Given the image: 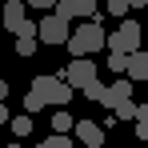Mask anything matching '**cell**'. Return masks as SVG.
<instances>
[{"instance_id":"obj_3","label":"cell","mask_w":148,"mask_h":148,"mask_svg":"<svg viewBox=\"0 0 148 148\" xmlns=\"http://www.w3.org/2000/svg\"><path fill=\"white\" fill-rule=\"evenodd\" d=\"M0 24L8 28L12 36H32L36 32V20H28V4L24 0H8L4 12H0Z\"/></svg>"},{"instance_id":"obj_25","label":"cell","mask_w":148,"mask_h":148,"mask_svg":"<svg viewBox=\"0 0 148 148\" xmlns=\"http://www.w3.org/2000/svg\"><path fill=\"white\" fill-rule=\"evenodd\" d=\"M0 124H8V108L4 104H0Z\"/></svg>"},{"instance_id":"obj_26","label":"cell","mask_w":148,"mask_h":148,"mask_svg":"<svg viewBox=\"0 0 148 148\" xmlns=\"http://www.w3.org/2000/svg\"><path fill=\"white\" fill-rule=\"evenodd\" d=\"M8 148H20V144H8Z\"/></svg>"},{"instance_id":"obj_9","label":"cell","mask_w":148,"mask_h":148,"mask_svg":"<svg viewBox=\"0 0 148 148\" xmlns=\"http://www.w3.org/2000/svg\"><path fill=\"white\" fill-rule=\"evenodd\" d=\"M124 76L128 80H148V52H128V64H124Z\"/></svg>"},{"instance_id":"obj_8","label":"cell","mask_w":148,"mask_h":148,"mask_svg":"<svg viewBox=\"0 0 148 148\" xmlns=\"http://www.w3.org/2000/svg\"><path fill=\"white\" fill-rule=\"evenodd\" d=\"M72 132H76V140H80V144H88V148H100V144H104V128L92 124V120H76Z\"/></svg>"},{"instance_id":"obj_10","label":"cell","mask_w":148,"mask_h":148,"mask_svg":"<svg viewBox=\"0 0 148 148\" xmlns=\"http://www.w3.org/2000/svg\"><path fill=\"white\" fill-rule=\"evenodd\" d=\"M72 124H76L72 112H64V108H56V112H52V132H56V136H68V132H72Z\"/></svg>"},{"instance_id":"obj_21","label":"cell","mask_w":148,"mask_h":148,"mask_svg":"<svg viewBox=\"0 0 148 148\" xmlns=\"http://www.w3.org/2000/svg\"><path fill=\"white\" fill-rule=\"evenodd\" d=\"M28 8H52V4H56V0H24Z\"/></svg>"},{"instance_id":"obj_4","label":"cell","mask_w":148,"mask_h":148,"mask_svg":"<svg viewBox=\"0 0 148 148\" xmlns=\"http://www.w3.org/2000/svg\"><path fill=\"white\" fill-rule=\"evenodd\" d=\"M140 36H144V32H140V24H136V20H124L116 32H104V48L124 52V56H128V52L140 48Z\"/></svg>"},{"instance_id":"obj_24","label":"cell","mask_w":148,"mask_h":148,"mask_svg":"<svg viewBox=\"0 0 148 148\" xmlns=\"http://www.w3.org/2000/svg\"><path fill=\"white\" fill-rule=\"evenodd\" d=\"M144 4H148V0H128V8H144Z\"/></svg>"},{"instance_id":"obj_13","label":"cell","mask_w":148,"mask_h":148,"mask_svg":"<svg viewBox=\"0 0 148 148\" xmlns=\"http://www.w3.org/2000/svg\"><path fill=\"white\" fill-rule=\"evenodd\" d=\"M112 116H116V120H132V116H136V104H132V96L120 100V104L112 108Z\"/></svg>"},{"instance_id":"obj_11","label":"cell","mask_w":148,"mask_h":148,"mask_svg":"<svg viewBox=\"0 0 148 148\" xmlns=\"http://www.w3.org/2000/svg\"><path fill=\"white\" fill-rule=\"evenodd\" d=\"M64 8H68V16H92L96 12V0H64Z\"/></svg>"},{"instance_id":"obj_22","label":"cell","mask_w":148,"mask_h":148,"mask_svg":"<svg viewBox=\"0 0 148 148\" xmlns=\"http://www.w3.org/2000/svg\"><path fill=\"white\" fill-rule=\"evenodd\" d=\"M132 120H148V104H136V116Z\"/></svg>"},{"instance_id":"obj_5","label":"cell","mask_w":148,"mask_h":148,"mask_svg":"<svg viewBox=\"0 0 148 148\" xmlns=\"http://www.w3.org/2000/svg\"><path fill=\"white\" fill-rule=\"evenodd\" d=\"M68 32H72V24L52 12V16H44V20H36V32H32V36H36L40 44H52V48H56V44L68 40Z\"/></svg>"},{"instance_id":"obj_6","label":"cell","mask_w":148,"mask_h":148,"mask_svg":"<svg viewBox=\"0 0 148 148\" xmlns=\"http://www.w3.org/2000/svg\"><path fill=\"white\" fill-rule=\"evenodd\" d=\"M60 80H64L72 92H80L84 84H92V80H96V64H92L88 56H72V64L64 68V76H60Z\"/></svg>"},{"instance_id":"obj_23","label":"cell","mask_w":148,"mask_h":148,"mask_svg":"<svg viewBox=\"0 0 148 148\" xmlns=\"http://www.w3.org/2000/svg\"><path fill=\"white\" fill-rule=\"evenodd\" d=\"M4 100H8V84L0 80V104H4Z\"/></svg>"},{"instance_id":"obj_15","label":"cell","mask_w":148,"mask_h":148,"mask_svg":"<svg viewBox=\"0 0 148 148\" xmlns=\"http://www.w3.org/2000/svg\"><path fill=\"white\" fill-rule=\"evenodd\" d=\"M8 120H12V132H16V136H28V132H32V116H8Z\"/></svg>"},{"instance_id":"obj_17","label":"cell","mask_w":148,"mask_h":148,"mask_svg":"<svg viewBox=\"0 0 148 148\" xmlns=\"http://www.w3.org/2000/svg\"><path fill=\"white\" fill-rule=\"evenodd\" d=\"M124 64H128V56H124V52H112V56H108V68H112V72L124 76Z\"/></svg>"},{"instance_id":"obj_2","label":"cell","mask_w":148,"mask_h":148,"mask_svg":"<svg viewBox=\"0 0 148 148\" xmlns=\"http://www.w3.org/2000/svg\"><path fill=\"white\" fill-rule=\"evenodd\" d=\"M32 92L44 100V104H56V108H68V104H72V96H76V92L60 80V76H36V80H32Z\"/></svg>"},{"instance_id":"obj_16","label":"cell","mask_w":148,"mask_h":148,"mask_svg":"<svg viewBox=\"0 0 148 148\" xmlns=\"http://www.w3.org/2000/svg\"><path fill=\"white\" fill-rule=\"evenodd\" d=\"M36 148H72V140H68V136H56V132H52L48 140H40Z\"/></svg>"},{"instance_id":"obj_18","label":"cell","mask_w":148,"mask_h":148,"mask_svg":"<svg viewBox=\"0 0 148 148\" xmlns=\"http://www.w3.org/2000/svg\"><path fill=\"white\" fill-rule=\"evenodd\" d=\"M100 88H104V84H100V80H92V84H84V88H80V96H88V100H100Z\"/></svg>"},{"instance_id":"obj_7","label":"cell","mask_w":148,"mask_h":148,"mask_svg":"<svg viewBox=\"0 0 148 148\" xmlns=\"http://www.w3.org/2000/svg\"><path fill=\"white\" fill-rule=\"evenodd\" d=\"M132 92H136V88H132V80H128V76H120V80H112V84H104V88H100V100H96V104L116 108V104H120V100H128Z\"/></svg>"},{"instance_id":"obj_12","label":"cell","mask_w":148,"mask_h":148,"mask_svg":"<svg viewBox=\"0 0 148 148\" xmlns=\"http://www.w3.org/2000/svg\"><path fill=\"white\" fill-rule=\"evenodd\" d=\"M36 48H40L36 36H16V56H36Z\"/></svg>"},{"instance_id":"obj_27","label":"cell","mask_w":148,"mask_h":148,"mask_svg":"<svg viewBox=\"0 0 148 148\" xmlns=\"http://www.w3.org/2000/svg\"><path fill=\"white\" fill-rule=\"evenodd\" d=\"M144 84H148V80H144Z\"/></svg>"},{"instance_id":"obj_19","label":"cell","mask_w":148,"mask_h":148,"mask_svg":"<svg viewBox=\"0 0 148 148\" xmlns=\"http://www.w3.org/2000/svg\"><path fill=\"white\" fill-rule=\"evenodd\" d=\"M128 12V0H108V16H124Z\"/></svg>"},{"instance_id":"obj_14","label":"cell","mask_w":148,"mask_h":148,"mask_svg":"<svg viewBox=\"0 0 148 148\" xmlns=\"http://www.w3.org/2000/svg\"><path fill=\"white\" fill-rule=\"evenodd\" d=\"M40 108H48V104H44V100H40L36 92H32V88H28V92H24V112H28V116H36Z\"/></svg>"},{"instance_id":"obj_1","label":"cell","mask_w":148,"mask_h":148,"mask_svg":"<svg viewBox=\"0 0 148 148\" xmlns=\"http://www.w3.org/2000/svg\"><path fill=\"white\" fill-rule=\"evenodd\" d=\"M68 52L72 56H92V52H100L104 48V16L100 12H92L84 24H76L72 32H68Z\"/></svg>"},{"instance_id":"obj_20","label":"cell","mask_w":148,"mask_h":148,"mask_svg":"<svg viewBox=\"0 0 148 148\" xmlns=\"http://www.w3.org/2000/svg\"><path fill=\"white\" fill-rule=\"evenodd\" d=\"M136 140H148V120H136Z\"/></svg>"}]
</instances>
